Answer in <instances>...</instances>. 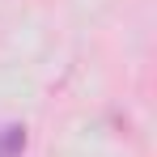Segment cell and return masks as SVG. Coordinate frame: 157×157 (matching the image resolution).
I'll use <instances>...</instances> for the list:
<instances>
[{
	"label": "cell",
	"instance_id": "obj_1",
	"mask_svg": "<svg viewBox=\"0 0 157 157\" xmlns=\"http://www.w3.org/2000/svg\"><path fill=\"white\" fill-rule=\"evenodd\" d=\"M21 153H26V128L0 123V157H21Z\"/></svg>",
	"mask_w": 157,
	"mask_h": 157
}]
</instances>
